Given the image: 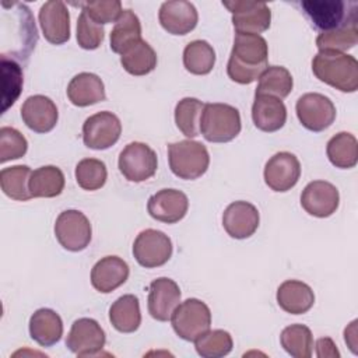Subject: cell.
<instances>
[{
  "label": "cell",
  "instance_id": "cell-1",
  "mask_svg": "<svg viewBox=\"0 0 358 358\" xmlns=\"http://www.w3.org/2000/svg\"><path fill=\"white\" fill-rule=\"evenodd\" d=\"M267 59L268 46L263 36L236 32L227 64V74L238 84H250L268 67Z\"/></svg>",
  "mask_w": 358,
  "mask_h": 358
},
{
  "label": "cell",
  "instance_id": "cell-2",
  "mask_svg": "<svg viewBox=\"0 0 358 358\" xmlns=\"http://www.w3.org/2000/svg\"><path fill=\"white\" fill-rule=\"evenodd\" d=\"M312 71L316 78L341 92H355L358 88V62L351 55L319 50L312 60Z\"/></svg>",
  "mask_w": 358,
  "mask_h": 358
},
{
  "label": "cell",
  "instance_id": "cell-3",
  "mask_svg": "<svg viewBox=\"0 0 358 358\" xmlns=\"http://www.w3.org/2000/svg\"><path fill=\"white\" fill-rule=\"evenodd\" d=\"M239 110L228 103H204L200 116V133L210 143H227L241 133Z\"/></svg>",
  "mask_w": 358,
  "mask_h": 358
},
{
  "label": "cell",
  "instance_id": "cell-4",
  "mask_svg": "<svg viewBox=\"0 0 358 358\" xmlns=\"http://www.w3.org/2000/svg\"><path fill=\"white\" fill-rule=\"evenodd\" d=\"M168 161L173 175L193 180L206 173L210 155L204 144L194 140H182L168 145Z\"/></svg>",
  "mask_w": 358,
  "mask_h": 358
},
{
  "label": "cell",
  "instance_id": "cell-5",
  "mask_svg": "<svg viewBox=\"0 0 358 358\" xmlns=\"http://www.w3.org/2000/svg\"><path fill=\"white\" fill-rule=\"evenodd\" d=\"M315 28L322 32L358 21V4L341 0H305L301 3Z\"/></svg>",
  "mask_w": 358,
  "mask_h": 358
},
{
  "label": "cell",
  "instance_id": "cell-6",
  "mask_svg": "<svg viewBox=\"0 0 358 358\" xmlns=\"http://www.w3.org/2000/svg\"><path fill=\"white\" fill-rule=\"evenodd\" d=\"M171 322L175 333L180 338L186 341H196L210 330L211 312L203 301L189 298L176 306L171 316Z\"/></svg>",
  "mask_w": 358,
  "mask_h": 358
},
{
  "label": "cell",
  "instance_id": "cell-7",
  "mask_svg": "<svg viewBox=\"0 0 358 358\" xmlns=\"http://www.w3.org/2000/svg\"><path fill=\"white\" fill-rule=\"evenodd\" d=\"M157 154L144 143H129L119 154L117 166L122 175L130 182H143L157 172Z\"/></svg>",
  "mask_w": 358,
  "mask_h": 358
},
{
  "label": "cell",
  "instance_id": "cell-8",
  "mask_svg": "<svg viewBox=\"0 0 358 358\" xmlns=\"http://www.w3.org/2000/svg\"><path fill=\"white\" fill-rule=\"evenodd\" d=\"M55 235L64 249L70 252L84 250L91 242V222L84 213L66 210L56 218Z\"/></svg>",
  "mask_w": 358,
  "mask_h": 358
},
{
  "label": "cell",
  "instance_id": "cell-9",
  "mask_svg": "<svg viewBox=\"0 0 358 358\" xmlns=\"http://www.w3.org/2000/svg\"><path fill=\"white\" fill-rule=\"evenodd\" d=\"M133 256L145 268L164 266L172 256L171 238L158 229H144L134 239Z\"/></svg>",
  "mask_w": 358,
  "mask_h": 358
},
{
  "label": "cell",
  "instance_id": "cell-10",
  "mask_svg": "<svg viewBox=\"0 0 358 358\" xmlns=\"http://www.w3.org/2000/svg\"><path fill=\"white\" fill-rule=\"evenodd\" d=\"M295 110L301 124L310 131H323L336 119L334 103L319 92H308L299 96Z\"/></svg>",
  "mask_w": 358,
  "mask_h": 358
},
{
  "label": "cell",
  "instance_id": "cell-11",
  "mask_svg": "<svg viewBox=\"0 0 358 358\" xmlns=\"http://www.w3.org/2000/svg\"><path fill=\"white\" fill-rule=\"evenodd\" d=\"M232 14V24L236 32L241 34H256L268 29L271 22V11L263 1L249 0H232L222 1Z\"/></svg>",
  "mask_w": 358,
  "mask_h": 358
},
{
  "label": "cell",
  "instance_id": "cell-12",
  "mask_svg": "<svg viewBox=\"0 0 358 358\" xmlns=\"http://www.w3.org/2000/svg\"><path fill=\"white\" fill-rule=\"evenodd\" d=\"M122 123L119 117L108 110L96 112L85 119L83 124V141L88 148L106 150L120 137Z\"/></svg>",
  "mask_w": 358,
  "mask_h": 358
},
{
  "label": "cell",
  "instance_id": "cell-13",
  "mask_svg": "<svg viewBox=\"0 0 358 358\" xmlns=\"http://www.w3.org/2000/svg\"><path fill=\"white\" fill-rule=\"evenodd\" d=\"M106 336L101 324L91 317L74 320L66 338L67 348L78 357L95 355L102 351Z\"/></svg>",
  "mask_w": 358,
  "mask_h": 358
},
{
  "label": "cell",
  "instance_id": "cell-14",
  "mask_svg": "<svg viewBox=\"0 0 358 358\" xmlns=\"http://www.w3.org/2000/svg\"><path fill=\"white\" fill-rule=\"evenodd\" d=\"M264 182L274 192H287L292 189L301 176L299 159L288 152L274 154L264 166Z\"/></svg>",
  "mask_w": 358,
  "mask_h": 358
},
{
  "label": "cell",
  "instance_id": "cell-15",
  "mask_svg": "<svg viewBox=\"0 0 358 358\" xmlns=\"http://www.w3.org/2000/svg\"><path fill=\"white\" fill-rule=\"evenodd\" d=\"M340 194L334 185L326 180L309 182L301 194L302 208L317 218L330 217L338 208Z\"/></svg>",
  "mask_w": 358,
  "mask_h": 358
},
{
  "label": "cell",
  "instance_id": "cell-16",
  "mask_svg": "<svg viewBox=\"0 0 358 358\" xmlns=\"http://www.w3.org/2000/svg\"><path fill=\"white\" fill-rule=\"evenodd\" d=\"M39 24L43 36L53 45H62L70 38V14L62 0H50L39 8Z\"/></svg>",
  "mask_w": 358,
  "mask_h": 358
},
{
  "label": "cell",
  "instance_id": "cell-17",
  "mask_svg": "<svg viewBox=\"0 0 358 358\" xmlns=\"http://www.w3.org/2000/svg\"><path fill=\"white\" fill-rule=\"evenodd\" d=\"M189 208L187 196L176 189H161L148 199V214L161 222L175 224L180 221Z\"/></svg>",
  "mask_w": 358,
  "mask_h": 358
},
{
  "label": "cell",
  "instance_id": "cell-18",
  "mask_svg": "<svg viewBox=\"0 0 358 358\" xmlns=\"http://www.w3.org/2000/svg\"><path fill=\"white\" fill-rule=\"evenodd\" d=\"M159 24L172 35H186L193 31L199 21V14L193 3L186 0L164 1L158 13Z\"/></svg>",
  "mask_w": 358,
  "mask_h": 358
},
{
  "label": "cell",
  "instance_id": "cell-19",
  "mask_svg": "<svg viewBox=\"0 0 358 358\" xmlns=\"http://www.w3.org/2000/svg\"><path fill=\"white\" fill-rule=\"evenodd\" d=\"M180 302L179 285L168 278L159 277L148 288V312L158 322H168Z\"/></svg>",
  "mask_w": 358,
  "mask_h": 358
},
{
  "label": "cell",
  "instance_id": "cell-20",
  "mask_svg": "<svg viewBox=\"0 0 358 358\" xmlns=\"http://www.w3.org/2000/svg\"><path fill=\"white\" fill-rule=\"evenodd\" d=\"M259 211L249 201H234L222 214V227L231 238L245 239L252 236L259 227Z\"/></svg>",
  "mask_w": 358,
  "mask_h": 358
},
{
  "label": "cell",
  "instance_id": "cell-21",
  "mask_svg": "<svg viewBox=\"0 0 358 358\" xmlns=\"http://www.w3.org/2000/svg\"><path fill=\"white\" fill-rule=\"evenodd\" d=\"M21 117L27 127L36 133L50 131L59 119L57 106L45 95H31L21 106Z\"/></svg>",
  "mask_w": 358,
  "mask_h": 358
},
{
  "label": "cell",
  "instance_id": "cell-22",
  "mask_svg": "<svg viewBox=\"0 0 358 358\" xmlns=\"http://www.w3.org/2000/svg\"><path fill=\"white\" fill-rule=\"evenodd\" d=\"M129 273V264L123 259L119 256H105L94 264L91 284L96 291L109 294L126 282Z\"/></svg>",
  "mask_w": 358,
  "mask_h": 358
},
{
  "label": "cell",
  "instance_id": "cell-23",
  "mask_svg": "<svg viewBox=\"0 0 358 358\" xmlns=\"http://www.w3.org/2000/svg\"><path fill=\"white\" fill-rule=\"evenodd\" d=\"M252 119L259 130L273 133L285 124L287 108L280 98L264 94H255Z\"/></svg>",
  "mask_w": 358,
  "mask_h": 358
},
{
  "label": "cell",
  "instance_id": "cell-24",
  "mask_svg": "<svg viewBox=\"0 0 358 358\" xmlns=\"http://www.w3.org/2000/svg\"><path fill=\"white\" fill-rule=\"evenodd\" d=\"M29 336L42 347H52L63 336L62 317L49 308L35 310L29 319Z\"/></svg>",
  "mask_w": 358,
  "mask_h": 358
},
{
  "label": "cell",
  "instance_id": "cell-25",
  "mask_svg": "<svg viewBox=\"0 0 358 358\" xmlns=\"http://www.w3.org/2000/svg\"><path fill=\"white\" fill-rule=\"evenodd\" d=\"M277 302L287 313L302 315L313 306L315 294L308 284L298 280H287L277 289Z\"/></svg>",
  "mask_w": 358,
  "mask_h": 358
},
{
  "label": "cell",
  "instance_id": "cell-26",
  "mask_svg": "<svg viewBox=\"0 0 358 358\" xmlns=\"http://www.w3.org/2000/svg\"><path fill=\"white\" fill-rule=\"evenodd\" d=\"M67 96L76 106H90L105 101V85L94 73H80L67 85Z\"/></svg>",
  "mask_w": 358,
  "mask_h": 358
},
{
  "label": "cell",
  "instance_id": "cell-27",
  "mask_svg": "<svg viewBox=\"0 0 358 358\" xmlns=\"http://www.w3.org/2000/svg\"><path fill=\"white\" fill-rule=\"evenodd\" d=\"M109 320L120 333H133L141 323L138 298L133 294L119 296L109 308Z\"/></svg>",
  "mask_w": 358,
  "mask_h": 358
},
{
  "label": "cell",
  "instance_id": "cell-28",
  "mask_svg": "<svg viewBox=\"0 0 358 358\" xmlns=\"http://www.w3.org/2000/svg\"><path fill=\"white\" fill-rule=\"evenodd\" d=\"M141 41V24L130 8L122 11L110 31V49L122 55L126 49Z\"/></svg>",
  "mask_w": 358,
  "mask_h": 358
},
{
  "label": "cell",
  "instance_id": "cell-29",
  "mask_svg": "<svg viewBox=\"0 0 358 358\" xmlns=\"http://www.w3.org/2000/svg\"><path fill=\"white\" fill-rule=\"evenodd\" d=\"M32 197H56L64 189V175L55 165H45L35 169L28 182Z\"/></svg>",
  "mask_w": 358,
  "mask_h": 358
},
{
  "label": "cell",
  "instance_id": "cell-30",
  "mask_svg": "<svg viewBox=\"0 0 358 358\" xmlns=\"http://www.w3.org/2000/svg\"><path fill=\"white\" fill-rule=\"evenodd\" d=\"M326 152L336 168H354L358 162V141L351 133L340 131L329 140Z\"/></svg>",
  "mask_w": 358,
  "mask_h": 358
},
{
  "label": "cell",
  "instance_id": "cell-31",
  "mask_svg": "<svg viewBox=\"0 0 358 358\" xmlns=\"http://www.w3.org/2000/svg\"><path fill=\"white\" fill-rule=\"evenodd\" d=\"M123 69L133 76H145L157 67V53L145 41H138L120 55Z\"/></svg>",
  "mask_w": 358,
  "mask_h": 358
},
{
  "label": "cell",
  "instance_id": "cell-32",
  "mask_svg": "<svg viewBox=\"0 0 358 358\" xmlns=\"http://www.w3.org/2000/svg\"><path fill=\"white\" fill-rule=\"evenodd\" d=\"M215 64V52L213 46L203 39L192 41L183 50L185 69L197 76L208 74Z\"/></svg>",
  "mask_w": 358,
  "mask_h": 358
},
{
  "label": "cell",
  "instance_id": "cell-33",
  "mask_svg": "<svg viewBox=\"0 0 358 358\" xmlns=\"http://www.w3.org/2000/svg\"><path fill=\"white\" fill-rule=\"evenodd\" d=\"M31 173L32 172L28 165H14L3 168L0 172V186L4 194L18 201L29 200L32 197L28 187Z\"/></svg>",
  "mask_w": 358,
  "mask_h": 358
},
{
  "label": "cell",
  "instance_id": "cell-34",
  "mask_svg": "<svg viewBox=\"0 0 358 358\" xmlns=\"http://www.w3.org/2000/svg\"><path fill=\"white\" fill-rule=\"evenodd\" d=\"M292 85V76L285 67L268 66L259 77V84L255 94H264L282 99L288 96Z\"/></svg>",
  "mask_w": 358,
  "mask_h": 358
},
{
  "label": "cell",
  "instance_id": "cell-35",
  "mask_svg": "<svg viewBox=\"0 0 358 358\" xmlns=\"http://www.w3.org/2000/svg\"><path fill=\"white\" fill-rule=\"evenodd\" d=\"M21 66L1 55V110L3 113L17 101L22 90Z\"/></svg>",
  "mask_w": 358,
  "mask_h": 358
},
{
  "label": "cell",
  "instance_id": "cell-36",
  "mask_svg": "<svg viewBox=\"0 0 358 358\" xmlns=\"http://www.w3.org/2000/svg\"><path fill=\"white\" fill-rule=\"evenodd\" d=\"M282 348L295 358H309L313 350L312 331L305 324H291L281 331Z\"/></svg>",
  "mask_w": 358,
  "mask_h": 358
},
{
  "label": "cell",
  "instance_id": "cell-37",
  "mask_svg": "<svg viewBox=\"0 0 358 358\" xmlns=\"http://www.w3.org/2000/svg\"><path fill=\"white\" fill-rule=\"evenodd\" d=\"M204 103L197 98L186 96L175 106V123L178 129L189 138L200 134V116Z\"/></svg>",
  "mask_w": 358,
  "mask_h": 358
},
{
  "label": "cell",
  "instance_id": "cell-38",
  "mask_svg": "<svg viewBox=\"0 0 358 358\" xmlns=\"http://www.w3.org/2000/svg\"><path fill=\"white\" fill-rule=\"evenodd\" d=\"M358 42V21L341 25L336 29L320 32L316 38L319 50L343 52L354 48Z\"/></svg>",
  "mask_w": 358,
  "mask_h": 358
},
{
  "label": "cell",
  "instance_id": "cell-39",
  "mask_svg": "<svg viewBox=\"0 0 358 358\" xmlns=\"http://www.w3.org/2000/svg\"><path fill=\"white\" fill-rule=\"evenodd\" d=\"M196 351L204 358H218L228 355L232 351L234 343L228 331L217 329L208 330L194 341Z\"/></svg>",
  "mask_w": 358,
  "mask_h": 358
},
{
  "label": "cell",
  "instance_id": "cell-40",
  "mask_svg": "<svg viewBox=\"0 0 358 358\" xmlns=\"http://www.w3.org/2000/svg\"><path fill=\"white\" fill-rule=\"evenodd\" d=\"M108 178L106 165L96 158H84L76 166V180L84 190L101 189Z\"/></svg>",
  "mask_w": 358,
  "mask_h": 358
},
{
  "label": "cell",
  "instance_id": "cell-41",
  "mask_svg": "<svg viewBox=\"0 0 358 358\" xmlns=\"http://www.w3.org/2000/svg\"><path fill=\"white\" fill-rule=\"evenodd\" d=\"M28 150L27 138L14 127L3 126L0 129V162L18 159Z\"/></svg>",
  "mask_w": 358,
  "mask_h": 358
},
{
  "label": "cell",
  "instance_id": "cell-42",
  "mask_svg": "<svg viewBox=\"0 0 358 358\" xmlns=\"http://www.w3.org/2000/svg\"><path fill=\"white\" fill-rule=\"evenodd\" d=\"M103 27L96 24L85 11H81L77 20V42L83 49L92 50L99 48L103 41Z\"/></svg>",
  "mask_w": 358,
  "mask_h": 358
},
{
  "label": "cell",
  "instance_id": "cell-43",
  "mask_svg": "<svg viewBox=\"0 0 358 358\" xmlns=\"http://www.w3.org/2000/svg\"><path fill=\"white\" fill-rule=\"evenodd\" d=\"M83 11H85L91 20L96 24H109L116 22L122 14V3L119 0H98V1H84L80 3Z\"/></svg>",
  "mask_w": 358,
  "mask_h": 358
},
{
  "label": "cell",
  "instance_id": "cell-44",
  "mask_svg": "<svg viewBox=\"0 0 358 358\" xmlns=\"http://www.w3.org/2000/svg\"><path fill=\"white\" fill-rule=\"evenodd\" d=\"M316 355L323 358V357H331V358H338L340 352L336 348V344L331 338L323 337L316 341Z\"/></svg>",
  "mask_w": 358,
  "mask_h": 358
},
{
  "label": "cell",
  "instance_id": "cell-45",
  "mask_svg": "<svg viewBox=\"0 0 358 358\" xmlns=\"http://www.w3.org/2000/svg\"><path fill=\"white\" fill-rule=\"evenodd\" d=\"M355 326H357V320H354V322H351V324L345 329V331H344V338H345V343L350 345V348H351V351L354 352V354H357V331H355Z\"/></svg>",
  "mask_w": 358,
  "mask_h": 358
}]
</instances>
